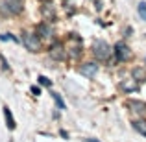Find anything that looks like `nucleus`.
<instances>
[{
    "label": "nucleus",
    "mask_w": 146,
    "mask_h": 142,
    "mask_svg": "<svg viewBox=\"0 0 146 142\" xmlns=\"http://www.w3.org/2000/svg\"><path fill=\"white\" fill-rule=\"evenodd\" d=\"M2 11L7 15H19L22 11V2L21 0H4L2 2Z\"/></svg>",
    "instance_id": "7ed1b4c3"
},
{
    "label": "nucleus",
    "mask_w": 146,
    "mask_h": 142,
    "mask_svg": "<svg viewBox=\"0 0 146 142\" xmlns=\"http://www.w3.org/2000/svg\"><path fill=\"white\" fill-rule=\"evenodd\" d=\"M32 92H33V94H39L41 89H39V87H32Z\"/></svg>",
    "instance_id": "2eb2a0df"
},
{
    "label": "nucleus",
    "mask_w": 146,
    "mask_h": 142,
    "mask_svg": "<svg viewBox=\"0 0 146 142\" xmlns=\"http://www.w3.org/2000/svg\"><path fill=\"white\" fill-rule=\"evenodd\" d=\"M22 41H24V46L28 48L30 52H41V48H43V43H41L37 33H24Z\"/></svg>",
    "instance_id": "f03ea898"
},
{
    "label": "nucleus",
    "mask_w": 146,
    "mask_h": 142,
    "mask_svg": "<svg viewBox=\"0 0 146 142\" xmlns=\"http://www.w3.org/2000/svg\"><path fill=\"white\" fill-rule=\"evenodd\" d=\"M39 83H41V85H44V87H50V85H52V81H50L48 78H44V76H39Z\"/></svg>",
    "instance_id": "4468645a"
},
{
    "label": "nucleus",
    "mask_w": 146,
    "mask_h": 142,
    "mask_svg": "<svg viewBox=\"0 0 146 142\" xmlns=\"http://www.w3.org/2000/svg\"><path fill=\"white\" fill-rule=\"evenodd\" d=\"M93 53L96 55V59L106 61V59H109V55H111V46L106 41H96V43L93 44Z\"/></svg>",
    "instance_id": "f257e3e1"
},
{
    "label": "nucleus",
    "mask_w": 146,
    "mask_h": 142,
    "mask_svg": "<svg viewBox=\"0 0 146 142\" xmlns=\"http://www.w3.org/2000/svg\"><path fill=\"white\" fill-rule=\"evenodd\" d=\"M133 127H135V129H137V131H139L143 137H146V122L137 120V122H133Z\"/></svg>",
    "instance_id": "9b49d317"
},
{
    "label": "nucleus",
    "mask_w": 146,
    "mask_h": 142,
    "mask_svg": "<svg viewBox=\"0 0 146 142\" xmlns=\"http://www.w3.org/2000/svg\"><path fill=\"white\" fill-rule=\"evenodd\" d=\"M50 55H52L54 59H57V61L65 59V46H63V44H56V46H52Z\"/></svg>",
    "instance_id": "423d86ee"
},
{
    "label": "nucleus",
    "mask_w": 146,
    "mask_h": 142,
    "mask_svg": "<svg viewBox=\"0 0 146 142\" xmlns=\"http://www.w3.org/2000/svg\"><path fill=\"white\" fill-rule=\"evenodd\" d=\"M131 76H133V79H137V81H146V70H144V68H141V67L133 68Z\"/></svg>",
    "instance_id": "6e6552de"
},
{
    "label": "nucleus",
    "mask_w": 146,
    "mask_h": 142,
    "mask_svg": "<svg viewBox=\"0 0 146 142\" xmlns=\"http://www.w3.org/2000/svg\"><path fill=\"white\" fill-rule=\"evenodd\" d=\"M139 15L143 20H146V2H141L139 4Z\"/></svg>",
    "instance_id": "f8f14e48"
},
{
    "label": "nucleus",
    "mask_w": 146,
    "mask_h": 142,
    "mask_svg": "<svg viewBox=\"0 0 146 142\" xmlns=\"http://www.w3.org/2000/svg\"><path fill=\"white\" fill-rule=\"evenodd\" d=\"M80 72H82L83 76H94L98 72V65H94V63H85V65H82V68H80Z\"/></svg>",
    "instance_id": "39448f33"
},
{
    "label": "nucleus",
    "mask_w": 146,
    "mask_h": 142,
    "mask_svg": "<svg viewBox=\"0 0 146 142\" xmlns=\"http://www.w3.org/2000/svg\"><path fill=\"white\" fill-rule=\"evenodd\" d=\"M37 32H39V35H41V37H50V35H52V30H50V26H48V24H44V22L37 26Z\"/></svg>",
    "instance_id": "9d476101"
},
{
    "label": "nucleus",
    "mask_w": 146,
    "mask_h": 142,
    "mask_svg": "<svg viewBox=\"0 0 146 142\" xmlns=\"http://www.w3.org/2000/svg\"><path fill=\"white\" fill-rule=\"evenodd\" d=\"M115 53H117L118 61H128L129 57H131V52H129L128 44H124V43H117V46H115Z\"/></svg>",
    "instance_id": "20e7f679"
},
{
    "label": "nucleus",
    "mask_w": 146,
    "mask_h": 142,
    "mask_svg": "<svg viewBox=\"0 0 146 142\" xmlns=\"http://www.w3.org/2000/svg\"><path fill=\"white\" fill-rule=\"evenodd\" d=\"M4 118H6V124L9 129H15V120H13V114H11L9 107H4Z\"/></svg>",
    "instance_id": "1a4fd4ad"
},
{
    "label": "nucleus",
    "mask_w": 146,
    "mask_h": 142,
    "mask_svg": "<svg viewBox=\"0 0 146 142\" xmlns=\"http://www.w3.org/2000/svg\"><path fill=\"white\" fill-rule=\"evenodd\" d=\"M21 2H22V0H21Z\"/></svg>",
    "instance_id": "f3484780"
},
{
    "label": "nucleus",
    "mask_w": 146,
    "mask_h": 142,
    "mask_svg": "<svg viewBox=\"0 0 146 142\" xmlns=\"http://www.w3.org/2000/svg\"><path fill=\"white\" fill-rule=\"evenodd\" d=\"M128 105L131 107L133 111H137V113H144V111H146V103H144V102H141V100H131Z\"/></svg>",
    "instance_id": "0eeeda50"
},
{
    "label": "nucleus",
    "mask_w": 146,
    "mask_h": 142,
    "mask_svg": "<svg viewBox=\"0 0 146 142\" xmlns=\"http://www.w3.org/2000/svg\"><path fill=\"white\" fill-rule=\"evenodd\" d=\"M52 96H54V100H56V103L59 105V109H67V107H65V102L59 98V94H52Z\"/></svg>",
    "instance_id": "ddd939ff"
},
{
    "label": "nucleus",
    "mask_w": 146,
    "mask_h": 142,
    "mask_svg": "<svg viewBox=\"0 0 146 142\" xmlns=\"http://www.w3.org/2000/svg\"><path fill=\"white\" fill-rule=\"evenodd\" d=\"M87 142H98V140H94V139H87Z\"/></svg>",
    "instance_id": "dca6fc26"
}]
</instances>
